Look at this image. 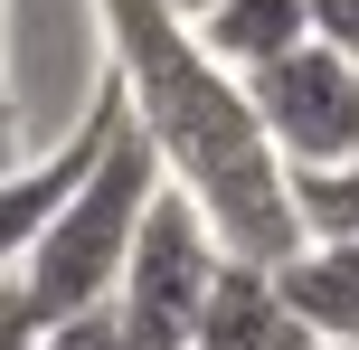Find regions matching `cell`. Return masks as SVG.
I'll return each instance as SVG.
<instances>
[{
  "mask_svg": "<svg viewBox=\"0 0 359 350\" xmlns=\"http://www.w3.org/2000/svg\"><path fill=\"white\" fill-rule=\"evenodd\" d=\"M95 29H104L123 114L142 123V142L161 152V180L208 218L217 256L284 265L293 246H303V208H293L284 161H274L265 133H255L246 76L217 67L170 0H95Z\"/></svg>",
  "mask_w": 359,
  "mask_h": 350,
  "instance_id": "6da1fadb",
  "label": "cell"
},
{
  "mask_svg": "<svg viewBox=\"0 0 359 350\" xmlns=\"http://www.w3.org/2000/svg\"><path fill=\"white\" fill-rule=\"evenodd\" d=\"M123 95V86H114ZM161 152L142 142V123H133L123 105H114V123H104V152L86 161V180L67 189V208L48 218V237L29 246V265H19V294H29V313L38 322H76V313H104L114 303V284H123V256H133V237H142V208L161 199Z\"/></svg>",
  "mask_w": 359,
  "mask_h": 350,
  "instance_id": "7a4b0ae2",
  "label": "cell"
},
{
  "mask_svg": "<svg viewBox=\"0 0 359 350\" xmlns=\"http://www.w3.org/2000/svg\"><path fill=\"white\" fill-rule=\"evenodd\" d=\"M217 265H227V256H217L208 218H198L180 189H161V199L142 208V237H133L123 284H114V303H104L114 341H123V350H189Z\"/></svg>",
  "mask_w": 359,
  "mask_h": 350,
  "instance_id": "3957f363",
  "label": "cell"
},
{
  "mask_svg": "<svg viewBox=\"0 0 359 350\" xmlns=\"http://www.w3.org/2000/svg\"><path fill=\"white\" fill-rule=\"evenodd\" d=\"M246 105H255L265 152L284 161V180H322V170L359 161V67L341 48H322V38H303L293 57L255 67Z\"/></svg>",
  "mask_w": 359,
  "mask_h": 350,
  "instance_id": "277c9868",
  "label": "cell"
},
{
  "mask_svg": "<svg viewBox=\"0 0 359 350\" xmlns=\"http://www.w3.org/2000/svg\"><path fill=\"white\" fill-rule=\"evenodd\" d=\"M114 105H123V95H114V76H104V86H95V105H86V123H76L57 152H38V161L0 170V284H10L19 265H29V246L48 237V218L67 208V189L86 180V161L104 152V123H114Z\"/></svg>",
  "mask_w": 359,
  "mask_h": 350,
  "instance_id": "5b68a950",
  "label": "cell"
},
{
  "mask_svg": "<svg viewBox=\"0 0 359 350\" xmlns=\"http://www.w3.org/2000/svg\"><path fill=\"white\" fill-rule=\"evenodd\" d=\"M189 350H312V332L293 322V303L274 294V265H217L208 313H198Z\"/></svg>",
  "mask_w": 359,
  "mask_h": 350,
  "instance_id": "8992f818",
  "label": "cell"
},
{
  "mask_svg": "<svg viewBox=\"0 0 359 350\" xmlns=\"http://www.w3.org/2000/svg\"><path fill=\"white\" fill-rule=\"evenodd\" d=\"M274 294L293 303L312 341H350L359 350V237H303L274 265Z\"/></svg>",
  "mask_w": 359,
  "mask_h": 350,
  "instance_id": "52a82bcc",
  "label": "cell"
},
{
  "mask_svg": "<svg viewBox=\"0 0 359 350\" xmlns=\"http://www.w3.org/2000/svg\"><path fill=\"white\" fill-rule=\"evenodd\" d=\"M189 29L227 76H255V67H274V57H293L312 38V0H208Z\"/></svg>",
  "mask_w": 359,
  "mask_h": 350,
  "instance_id": "ba28073f",
  "label": "cell"
},
{
  "mask_svg": "<svg viewBox=\"0 0 359 350\" xmlns=\"http://www.w3.org/2000/svg\"><path fill=\"white\" fill-rule=\"evenodd\" d=\"M293 208H303V237H359V161L322 170V180H293Z\"/></svg>",
  "mask_w": 359,
  "mask_h": 350,
  "instance_id": "9c48e42d",
  "label": "cell"
},
{
  "mask_svg": "<svg viewBox=\"0 0 359 350\" xmlns=\"http://www.w3.org/2000/svg\"><path fill=\"white\" fill-rule=\"evenodd\" d=\"M312 38H322V48H341L350 67H359V0H312Z\"/></svg>",
  "mask_w": 359,
  "mask_h": 350,
  "instance_id": "30bf717a",
  "label": "cell"
},
{
  "mask_svg": "<svg viewBox=\"0 0 359 350\" xmlns=\"http://www.w3.org/2000/svg\"><path fill=\"white\" fill-rule=\"evenodd\" d=\"M38 350H123V341H114L104 313H76V322H48V332H38Z\"/></svg>",
  "mask_w": 359,
  "mask_h": 350,
  "instance_id": "8fae6325",
  "label": "cell"
},
{
  "mask_svg": "<svg viewBox=\"0 0 359 350\" xmlns=\"http://www.w3.org/2000/svg\"><path fill=\"white\" fill-rule=\"evenodd\" d=\"M38 332H48V322L29 313V294H19V284H0V350H38Z\"/></svg>",
  "mask_w": 359,
  "mask_h": 350,
  "instance_id": "7c38bea8",
  "label": "cell"
},
{
  "mask_svg": "<svg viewBox=\"0 0 359 350\" xmlns=\"http://www.w3.org/2000/svg\"><path fill=\"white\" fill-rule=\"evenodd\" d=\"M29 152H19V114H10V95H0V170H19Z\"/></svg>",
  "mask_w": 359,
  "mask_h": 350,
  "instance_id": "4fadbf2b",
  "label": "cell"
},
{
  "mask_svg": "<svg viewBox=\"0 0 359 350\" xmlns=\"http://www.w3.org/2000/svg\"><path fill=\"white\" fill-rule=\"evenodd\" d=\"M170 10H180V19H198V10H208V0H170Z\"/></svg>",
  "mask_w": 359,
  "mask_h": 350,
  "instance_id": "5bb4252c",
  "label": "cell"
},
{
  "mask_svg": "<svg viewBox=\"0 0 359 350\" xmlns=\"http://www.w3.org/2000/svg\"><path fill=\"white\" fill-rule=\"evenodd\" d=\"M312 350H350V341H312Z\"/></svg>",
  "mask_w": 359,
  "mask_h": 350,
  "instance_id": "9a60e30c",
  "label": "cell"
}]
</instances>
